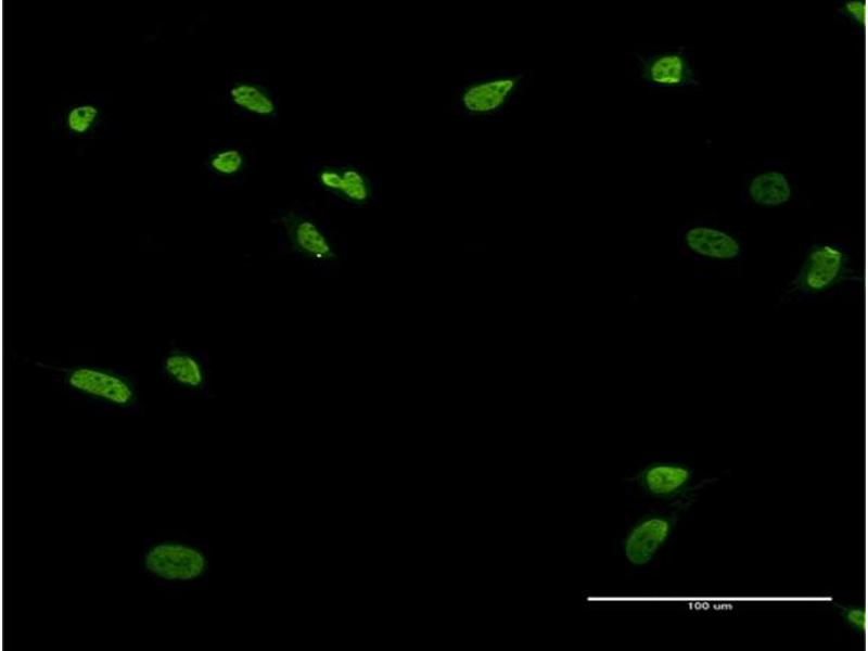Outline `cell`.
<instances>
[{"label":"cell","instance_id":"obj_1","mask_svg":"<svg viewBox=\"0 0 868 651\" xmlns=\"http://www.w3.org/2000/svg\"><path fill=\"white\" fill-rule=\"evenodd\" d=\"M50 373L52 381L67 394L107 412L138 414L141 395L137 376L128 369L108 365H55L33 360Z\"/></svg>","mask_w":868,"mask_h":651},{"label":"cell","instance_id":"obj_2","mask_svg":"<svg viewBox=\"0 0 868 651\" xmlns=\"http://www.w3.org/2000/svg\"><path fill=\"white\" fill-rule=\"evenodd\" d=\"M852 256L842 242H817L806 250L789 292L802 301L838 290L852 279Z\"/></svg>","mask_w":868,"mask_h":651},{"label":"cell","instance_id":"obj_3","mask_svg":"<svg viewBox=\"0 0 868 651\" xmlns=\"http://www.w3.org/2000/svg\"><path fill=\"white\" fill-rule=\"evenodd\" d=\"M525 72H496L468 80L458 94L459 113L470 120L502 116L524 89Z\"/></svg>","mask_w":868,"mask_h":651},{"label":"cell","instance_id":"obj_4","mask_svg":"<svg viewBox=\"0 0 868 651\" xmlns=\"http://www.w3.org/2000/svg\"><path fill=\"white\" fill-rule=\"evenodd\" d=\"M143 567L159 582L189 584L206 576L209 560L200 545L182 539H165L148 547L143 553Z\"/></svg>","mask_w":868,"mask_h":651},{"label":"cell","instance_id":"obj_5","mask_svg":"<svg viewBox=\"0 0 868 651\" xmlns=\"http://www.w3.org/2000/svg\"><path fill=\"white\" fill-rule=\"evenodd\" d=\"M677 241L687 255L704 264H729L741 259L744 251L737 231L713 221L695 220L684 225Z\"/></svg>","mask_w":868,"mask_h":651},{"label":"cell","instance_id":"obj_6","mask_svg":"<svg viewBox=\"0 0 868 651\" xmlns=\"http://www.w3.org/2000/svg\"><path fill=\"white\" fill-rule=\"evenodd\" d=\"M634 55L640 81L651 89L680 90L701 84L691 52L686 47Z\"/></svg>","mask_w":868,"mask_h":651},{"label":"cell","instance_id":"obj_7","mask_svg":"<svg viewBox=\"0 0 868 651\" xmlns=\"http://www.w3.org/2000/svg\"><path fill=\"white\" fill-rule=\"evenodd\" d=\"M158 372L163 381L177 391L202 398L210 396L209 360L200 349L171 341L161 358Z\"/></svg>","mask_w":868,"mask_h":651},{"label":"cell","instance_id":"obj_8","mask_svg":"<svg viewBox=\"0 0 868 651\" xmlns=\"http://www.w3.org/2000/svg\"><path fill=\"white\" fill-rule=\"evenodd\" d=\"M794 187L789 173L779 164L769 163L745 176L741 197L756 207H779L790 202Z\"/></svg>","mask_w":868,"mask_h":651},{"label":"cell","instance_id":"obj_9","mask_svg":"<svg viewBox=\"0 0 868 651\" xmlns=\"http://www.w3.org/2000/svg\"><path fill=\"white\" fill-rule=\"evenodd\" d=\"M317 181L326 191L352 204H366L372 195L367 176L352 166H324L317 173Z\"/></svg>","mask_w":868,"mask_h":651},{"label":"cell","instance_id":"obj_10","mask_svg":"<svg viewBox=\"0 0 868 651\" xmlns=\"http://www.w3.org/2000/svg\"><path fill=\"white\" fill-rule=\"evenodd\" d=\"M282 222L292 247L297 253L316 260L335 257L329 240L311 219L290 214L282 218Z\"/></svg>","mask_w":868,"mask_h":651},{"label":"cell","instance_id":"obj_11","mask_svg":"<svg viewBox=\"0 0 868 651\" xmlns=\"http://www.w3.org/2000/svg\"><path fill=\"white\" fill-rule=\"evenodd\" d=\"M672 522L664 518H650L637 524L625 541V554L629 562L648 563L667 538Z\"/></svg>","mask_w":868,"mask_h":651},{"label":"cell","instance_id":"obj_12","mask_svg":"<svg viewBox=\"0 0 868 651\" xmlns=\"http://www.w3.org/2000/svg\"><path fill=\"white\" fill-rule=\"evenodd\" d=\"M230 106L238 113L257 117H271L277 113L272 94L263 86L250 80H237L227 90Z\"/></svg>","mask_w":868,"mask_h":651},{"label":"cell","instance_id":"obj_13","mask_svg":"<svg viewBox=\"0 0 868 651\" xmlns=\"http://www.w3.org/2000/svg\"><path fill=\"white\" fill-rule=\"evenodd\" d=\"M104 119L102 106L92 100L71 104L61 115V128L69 138L93 135Z\"/></svg>","mask_w":868,"mask_h":651},{"label":"cell","instance_id":"obj_14","mask_svg":"<svg viewBox=\"0 0 868 651\" xmlns=\"http://www.w3.org/2000/svg\"><path fill=\"white\" fill-rule=\"evenodd\" d=\"M642 487L652 495L671 496L681 490L691 477V472L681 465L654 464L638 476Z\"/></svg>","mask_w":868,"mask_h":651},{"label":"cell","instance_id":"obj_15","mask_svg":"<svg viewBox=\"0 0 868 651\" xmlns=\"http://www.w3.org/2000/svg\"><path fill=\"white\" fill-rule=\"evenodd\" d=\"M205 168L218 178H234L243 173L246 157L243 151L235 146H220L208 152Z\"/></svg>","mask_w":868,"mask_h":651},{"label":"cell","instance_id":"obj_16","mask_svg":"<svg viewBox=\"0 0 868 651\" xmlns=\"http://www.w3.org/2000/svg\"><path fill=\"white\" fill-rule=\"evenodd\" d=\"M834 10L844 23L863 30L866 22L865 0H840L835 2Z\"/></svg>","mask_w":868,"mask_h":651},{"label":"cell","instance_id":"obj_17","mask_svg":"<svg viewBox=\"0 0 868 651\" xmlns=\"http://www.w3.org/2000/svg\"><path fill=\"white\" fill-rule=\"evenodd\" d=\"M845 621L858 630L865 629V611L860 608H845L838 604Z\"/></svg>","mask_w":868,"mask_h":651}]
</instances>
